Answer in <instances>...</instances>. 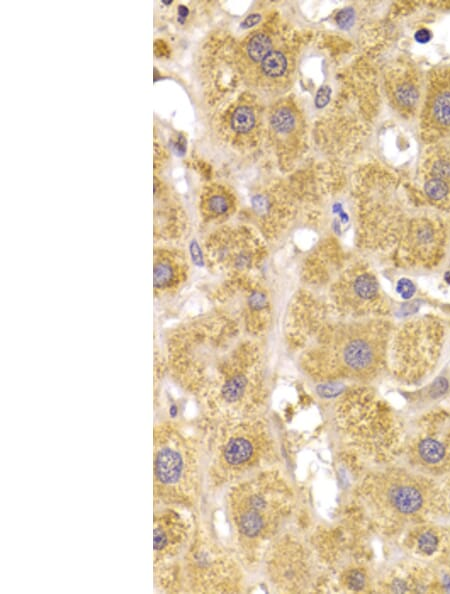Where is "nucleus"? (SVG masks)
Wrapping results in <instances>:
<instances>
[{"mask_svg": "<svg viewBox=\"0 0 450 594\" xmlns=\"http://www.w3.org/2000/svg\"><path fill=\"white\" fill-rule=\"evenodd\" d=\"M228 123L236 134H247L255 128L257 115L251 106L240 104L231 111Z\"/></svg>", "mask_w": 450, "mask_h": 594, "instance_id": "nucleus-25", "label": "nucleus"}, {"mask_svg": "<svg viewBox=\"0 0 450 594\" xmlns=\"http://www.w3.org/2000/svg\"><path fill=\"white\" fill-rule=\"evenodd\" d=\"M398 291L404 298H409L413 295L415 287L409 280H400L398 284Z\"/></svg>", "mask_w": 450, "mask_h": 594, "instance_id": "nucleus-26", "label": "nucleus"}, {"mask_svg": "<svg viewBox=\"0 0 450 594\" xmlns=\"http://www.w3.org/2000/svg\"><path fill=\"white\" fill-rule=\"evenodd\" d=\"M329 307L350 319L385 317L389 305L375 273L362 261L346 266L331 286Z\"/></svg>", "mask_w": 450, "mask_h": 594, "instance_id": "nucleus-10", "label": "nucleus"}, {"mask_svg": "<svg viewBox=\"0 0 450 594\" xmlns=\"http://www.w3.org/2000/svg\"><path fill=\"white\" fill-rule=\"evenodd\" d=\"M260 564L269 585L278 593L311 592L323 580L309 540L297 533L282 531L268 546Z\"/></svg>", "mask_w": 450, "mask_h": 594, "instance_id": "nucleus-9", "label": "nucleus"}, {"mask_svg": "<svg viewBox=\"0 0 450 594\" xmlns=\"http://www.w3.org/2000/svg\"><path fill=\"white\" fill-rule=\"evenodd\" d=\"M243 566L235 550L204 527H196L183 554L154 569V581L165 593H240L245 588Z\"/></svg>", "mask_w": 450, "mask_h": 594, "instance_id": "nucleus-6", "label": "nucleus"}, {"mask_svg": "<svg viewBox=\"0 0 450 594\" xmlns=\"http://www.w3.org/2000/svg\"><path fill=\"white\" fill-rule=\"evenodd\" d=\"M270 126L277 137H295L301 127L298 111L289 103L281 102L275 105L270 113Z\"/></svg>", "mask_w": 450, "mask_h": 594, "instance_id": "nucleus-22", "label": "nucleus"}, {"mask_svg": "<svg viewBox=\"0 0 450 594\" xmlns=\"http://www.w3.org/2000/svg\"><path fill=\"white\" fill-rule=\"evenodd\" d=\"M386 91L392 105L399 113L406 116L415 114L420 100L421 84L411 64L393 69L388 74Z\"/></svg>", "mask_w": 450, "mask_h": 594, "instance_id": "nucleus-19", "label": "nucleus"}, {"mask_svg": "<svg viewBox=\"0 0 450 594\" xmlns=\"http://www.w3.org/2000/svg\"><path fill=\"white\" fill-rule=\"evenodd\" d=\"M225 497L234 550L245 566L260 564L294 511L290 481L271 467L232 484Z\"/></svg>", "mask_w": 450, "mask_h": 594, "instance_id": "nucleus-3", "label": "nucleus"}, {"mask_svg": "<svg viewBox=\"0 0 450 594\" xmlns=\"http://www.w3.org/2000/svg\"><path fill=\"white\" fill-rule=\"evenodd\" d=\"M447 506H450V475H448L447 483L443 489Z\"/></svg>", "mask_w": 450, "mask_h": 594, "instance_id": "nucleus-30", "label": "nucleus"}, {"mask_svg": "<svg viewBox=\"0 0 450 594\" xmlns=\"http://www.w3.org/2000/svg\"><path fill=\"white\" fill-rule=\"evenodd\" d=\"M354 496L356 517L384 535L426 523L448 507L443 489L432 477L399 467L369 471Z\"/></svg>", "mask_w": 450, "mask_h": 594, "instance_id": "nucleus-2", "label": "nucleus"}, {"mask_svg": "<svg viewBox=\"0 0 450 594\" xmlns=\"http://www.w3.org/2000/svg\"><path fill=\"white\" fill-rule=\"evenodd\" d=\"M445 339L443 323L436 317L420 316L406 320L393 329L388 365L403 383L415 384L436 367Z\"/></svg>", "mask_w": 450, "mask_h": 594, "instance_id": "nucleus-8", "label": "nucleus"}, {"mask_svg": "<svg viewBox=\"0 0 450 594\" xmlns=\"http://www.w3.org/2000/svg\"><path fill=\"white\" fill-rule=\"evenodd\" d=\"M448 235L438 217L421 215L410 218L393 251L401 266L433 269L446 255Z\"/></svg>", "mask_w": 450, "mask_h": 594, "instance_id": "nucleus-13", "label": "nucleus"}, {"mask_svg": "<svg viewBox=\"0 0 450 594\" xmlns=\"http://www.w3.org/2000/svg\"><path fill=\"white\" fill-rule=\"evenodd\" d=\"M208 422L204 446L209 488H228L274 467L279 457L278 442L263 414Z\"/></svg>", "mask_w": 450, "mask_h": 594, "instance_id": "nucleus-4", "label": "nucleus"}, {"mask_svg": "<svg viewBox=\"0 0 450 594\" xmlns=\"http://www.w3.org/2000/svg\"><path fill=\"white\" fill-rule=\"evenodd\" d=\"M235 207L231 192L222 185H210L201 194L200 210L204 218L210 221L227 217Z\"/></svg>", "mask_w": 450, "mask_h": 594, "instance_id": "nucleus-21", "label": "nucleus"}, {"mask_svg": "<svg viewBox=\"0 0 450 594\" xmlns=\"http://www.w3.org/2000/svg\"><path fill=\"white\" fill-rule=\"evenodd\" d=\"M260 73L268 80H278L286 75L289 59L281 49H273L259 66Z\"/></svg>", "mask_w": 450, "mask_h": 594, "instance_id": "nucleus-24", "label": "nucleus"}, {"mask_svg": "<svg viewBox=\"0 0 450 594\" xmlns=\"http://www.w3.org/2000/svg\"><path fill=\"white\" fill-rule=\"evenodd\" d=\"M188 262L185 254L171 244H161L154 249L153 287L155 295L170 294L187 279Z\"/></svg>", "mask_w": 450, "mask_h": 594, "instance_id": "nucleus-18", "label": "nucleus"}, {"mask_svg": "<svg viewBox=\"0 0 450 594\" xmlns=\"http://www.w3.org/2000/svg\"><path fill=\"white\" fill-rule=\"evenodd\" d=\"M446 540L441 528L426 522L408 529L405 543L414 554L431 557L443 550Z\"/></svg>", "mask_w": 450, "mask_h": 594, "instance_id": "nucleus-20", "label": "nucleus"}, {"mask_svg": "<svg viewBox=\"0 0 450 594\" xmlns=\"http://www.w3.org/2000/svg\"><path fill=\"white\" fill-rule=\"evenodd\" d=\"M353 16L354 14L351 9L342 10L337 14V23L342 27H346L352 23Z\"/></svg>", "mask_w": 450, "mask_h": 594, "instance_id": "nucleus-27", "label": "nucleus"}, {"mask_svg": "<svg viewBox=\"0 0 450 594\" xmlns=\"http://www.w3.org/2000/svg\"><path fill=\"white\" fill-rule=\"evenodd\" d=\"M205 258L214 270L229 279L248 276L265 256L264 243L253 233L224 228L213 232L204 243Z\"/></svg>", "mask_w": 450, "mask_h": 594, "instance_id": "nucleus-12", "label": "nucleus"}, {"mask_svg": "<svg viewBox=\"0 0 450 594\" xmlns=\"http://www.w3.org/2000/svg\"><path fill=\"white\" fill-rule=\"evenodd\" d=\"M273 49V41L268 33L255 32L244 43L243 57L249 64L260 66Z\"/></svg>", "mask_w": 450, "mask_h": 594, "instance_id": "nucleus-23", "label": "nucleus"}, {"mask_svg": "<svg viewBox=\"0 0 450 594\" xmlns=\"http://www.w3.org/2000/svg\"><path fill=\"white\" fill-rule=\"evenodd\" d=\"M306 330L311 339L303 364L315 380L368 382L388 365L393 328L385 317L319 321ZM308 329V328H307ZM306 338V339H308Z\"/></svg>", "mask_w": 450, "mask_h": 594, "instance_id": "nucleus-1", "label": "nucleus"}, {"mask_svg": "<svg viewBox=\"0 0 450 594\" xmlns=\"http://www.w3.org/2000/svg\"><path fill=\"white\" fill-rule=\"evenodd\" d=\"M185 509L155 506L153 517L154 569L176 561L186 550L195 532Z\"/></svg>", "mask_w": 450, "mask_h": 594, "instance_id": "nucleus-14", "label": "nucleus"}, {"mask_svg": "<svg viewBox=\"0 0 450 594\" xmlns=\"http://www.w3.org/2000/svg\"><path fill=\"white\" fill-rule=\"evenodd\" d=\"M402 451L415 471L430 477L450 475V411L438 408L424 414Z\"/></svg>", "mask_w": 450, "mask_h": 594, "instance_id": "nucleus-11", "label": "nucleus"}, {"mask_svg": "<svg viewBox=\"0 0 450 594\" xmlns=\"http://www.w3.org/2000/svg\"><path fill=\"white\" fill-rule=\"evenodd\" d=\"M415 38L417 41L425 43L431 39V33L427 29H420L416 32Z\"/></svg>", "mask_w": 450, "mask_h": 594, "instance_id": "nucleus-29", "label": "nucleus"}, {"mask_svg": "<svg viewBox=\"0 0 450 594\" xmlns=\"http://www.w3.org/2000/svg\"><path fill=\"white\" fill-rule=\"evenodd\" d=\"M382 593H431L444 589L436 573L422 565H402L393 569L375 584Z\"/></svg>", "mask_w": 450, "mask_h": 594, "instance_id": "nucleus-17", "label": "nucleus"}, {"mask_svg": "<svg viewBox=\"0 0 450 594\" xmlns=\"http://www.w3.org/2000/svg\"><path fill=\"white\" fill-rule=\"evenodd\" d=\"M418 183L428 203L450 211V140L433 142L423 153Z\"/></svg>", "mask_w": 450, "mask_h": 594, "instance_id": "nucleus-15", "label": "nucleus"}, {"mask_svg": "<svg viewBox=\"0 0 450 594\" xmlns=\"http://www.w3.org/2000/svg\"><path fill=\"white\" fill-rule=\"evenodd\" d=\"M330 90L329 88H323L319 91L316 98V104L318 106H324L329 100Z\"/></svg>", "mask_w": 450, "mask_h": 594, "instance_id": "nucleus-28", "label": "nucleus"}, {"mask_svg": "<svg viewBox=\"0 0 450 594\" xmlns=\"http://www.w3.org/2000/svg\"><path fill=\"white\" fill-rule=\"evenodd\" d=\"M421 132L430 143L450 140V68L431 74L421 114Z\"/></svg>", "mask_w": 450, "mask_h": 594, "instance_id": "nucleus-16", "label": "nucleus"}, {"mask_svg": "<svg viewBox=\"0 0 450 594\" xmlns=\"http://www.w3.org/2000/svg\"><path fill=\"white\" fill-rule=\"evenodd\" d=\"M334 420L346 446L365 460L390 463L403 449L404 432L397 416L369 388L345 391L335 405Z\"/></svg>", "mask_w": 450, "mask_h": 594, "instance_id": "nucleus-7", "label": "nucleus"}, {"mask_svg": "<svg viewBox=\"0 0 450 594\" xmlns=\"http://www.w3.org/2000/svg\"><path fill=\"white\" fill-rule=\"evenodd\" d=\"M206 483L204 440L174 421L153 428V496L155 506L192 510Z\"/></svg>", "mask_w": 450, "mask_h": 594, "instance_id": "nucleus-5", "label": "nucleus"}]
</instances>
